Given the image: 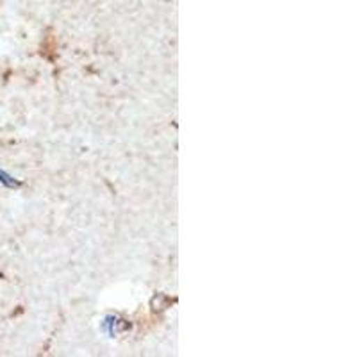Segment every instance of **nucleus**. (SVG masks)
Masks as SVG:
<instances>
[{"mask_svg":"<svg viewBox=\"0 0 357 357\" xmlns=\"http://www.w3.org/2000/svg\"><path fill=\"white\" fill-rule=\"evenodd\" d=\"M129 327V321L122 320V318L116 317V314H107V317L102 320V331H104L109 337L118 336L120 333H126Z\"/></svg>","mask_w":357,"mask_h":357,"instance_id":"nucleus-1","label":"nucleus"},{"mask_svg":"<svg viewBox=\"0 0 357 357\" xmlns=\"http://www.w3.org/2000/svg\"><path fill=\"white\" fill-rule=\"evenodd\" d=\"M0 184L6 188H18L20 186V181H17L13 175H9L8 172H4L0 168Z\"/></svg>","mask_w":357,"mask_h":357,"instance_id":"nucleus-2","label":"nucleus"}]
</instances>
